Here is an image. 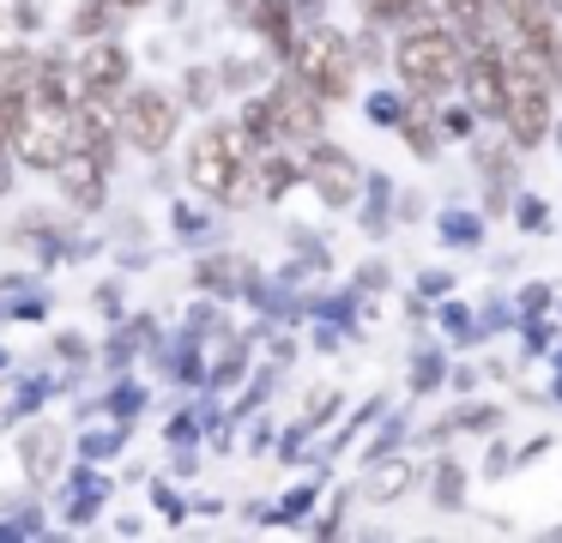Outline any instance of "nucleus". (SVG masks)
I'll return each instance as SVG.
<instances>
[{"instance_id": "obj_7", "label": "nucleus", "mask_w": 562, "mask_h": 543, "mask_svg": "<svg viewBox=\"0 0 562 543\" xmlns=\"http://www.w3.org/2000/svg\"><path fill=\"white\" fill-rule=\"evenodd\" d=\"M502 115H508V133L514 145H544L550 139V91L532 79H520V72L508 67V103H502Z\"/></svg>"}, {"instance_id": "obj_11", "label": "nucleus", "mask_w": 562, "mask_h": 543, "mask_svg": "<svg viewBox=\"0 0 562 543\" xmlns=\"http://www.w3.org/2000/svg\"><path fill=\"white\" fill-rule=\"evenodd\" d=\"M127 84V55L110 43V36H98V48H91L86 60H79V91H122Z\"/></svg>"}, {"instance_id": "obj_18", "label": "nucleus", "mask_w": 562, "mask_h": 543, "mask_svg": "<svg viewBox=\"0 0 562 543\" xmlns=\"http://www.w3.org/2000/svg\"><path fill=\"white\" fill-rule=\"evenodd\" d=\"M19 121H25V97H19V91H0V151H13Z\"/></svg>"}, {"instance_id": "obj_2", "label": "nucleus", "mask_w": 562, "mask_h": 543, "mask_svg": "<svg viewBox=\"0 0 562 543\" xmlns=\"http://www.w3.org/2000/svg\"><path fill=\"white\" fill-rule=\"evenodd\" d=\"M393 67H400L405 91L412 97H441L460 84V67H465V48L448 24H417V31L400 36L393 48Z\"/></svg>"}, {"instance_id": "obj_4", "label": "nucleus", "mask_w": 562, "mask_h": 543, "mask_svg": "<svg viewBox=\"0 0 562 543\" xmlns=\"http://www.w3.org/2000/svg\"><path fill=\"white\" fill-rule=\"evenodd\" d=\"M67 145H74V103L43 97L37 109H25V121L13 133V151L25 157V169H55L67 157Z\"/></svg>"}, {"instance_id": "obj_13", "label": "nucleus", "mask_w": 562, "mask_h": 543, "mask_svg": "<svg viewBox=\"0 0 562 543\" xmlns=\"http://www.w3.org/2000/svg\"><path fill=\"white\" fill-rule=\"evenodd\" d=\"M255 31L267 36V43L291 48V36H296V7H291V0H255Z\"/></svg>"}, {"instance_id": "obj_21", "label": "nucleus", "mask_w": 562, "mask_h": 543, "mask_svg": "<svg viewBox=\"0 0 562 543\" xmlns=\"http://www.w3.org/2000/svg\"><path fill=\"white\" fill-rule=\"evenodd\" d=\"M13 188V169H7V151H0V193Z\"/></svg>"}, {"instance_id": "obj_19", "label": "nucleus", "mask_w": 562, "mask_h": 543, "mask_svg": "<svg viewBox=\"0 0 562 543\" xmlns=\"http://www.w3.org/2000/svg\"><path fill=\"white\" fill-rule=\"evenodd\" d=\"M369 115H375L381 127H400V121H405V103H400V97L381 91V97H369Z\"/></svg>"}, {"instance_id": "obj_8", "label": "nucleus", "mask_w": 562, "mask_h": 543, "mask_svg": "<svg viewBox=\"0 0 562 543\" xmlns=\"http://www.w3.org/2000/svg\"><path fill=\"white\" fill-rule=\"evenodd\" d=\"M460 84H465V109L472 115H502V103H508V60L490 43H477V55L460 67Z\"/></svg>"}, {"instance_id": "obj_9", "label": "nucleus", "mask_w": 562, "mask_h": 543, "mask_svg": "<svg viewBox=\"0 0 562 543\" xmlns=\"http://www.w3.org/2000/svg\"><path fill=\"white\" fill-rule=\"evenodd\" d=\"M55 181H61V188L74 193V205H86V212L103 205V163L91 151H79V145H67V157L55 163Z\"/></svg>"}, {"instance_id": "obj_20", "label": "nucleus", "mask_w": 562, "mask_h": 543, "mask_svg": "<svg viewBox=\"0 0 562 543\" xmlns=\"http://www.w3.org/2000/svg\"><path fill=\"white\" fill-rule=\"evenodd\" d=\"M441 133H448V139H465V133H472V109H448V115H441Z\"/></svg>"}, {"instance_id": "obj_5", "label": "nucleus", "mask_w": 562, "mask_h": 543, "mask_svg": "<svg viewBox=\"0 0 562 543\" xmlns=\"http://www.w3.org/2000/svg\"><path fill=\"white\" fill-rule=\"evenodd\" d=\"M122 139L134 145V151H146V157H158L164 145L176 139V103L164 91H134L127 97V109H122Z\"/></svg>"}, {"instance_id": "obj_14", "label": "nucleus", "mask_w": 562, "mask_h": 543, "mask_svg": "<svg viewBox=\"0 0 562 543\" xmlns=\"http://www.w3.org/2000/svg\"><path fill=\"white\" fill-rule=\"evenodd\" d=\"M441 7V19H448V31L453 36H484V12H490V0H436Z\"/></svg>"}, {"instance_id": "obj_10", "label": "nucleus", "mask_w": 562, "mask_h": 543, "mask_svg": "<svg viewBox=\"0 0 562 543\" xmlns=\"http://www.w3.org/2000/svg\"><path fill=\"white\" fill-rule=\"evenodd\" d=\"M303 176H315V188L327 193V205H345L357 193V163L345 151H333V145H315V157H308Z\"/></svg>"}, {"instance_id": "obj_17", "label": "nucleus", "mask_w": 562, "mask_h": 543, "mask_svg": "<svg viewBox=\"0 0 562 543\" xmlns=\"http://www.w3.org/2000/svg\"><path fill=\"white\" fill-rule=\"evenodd\" d=\"M115 0H79V12H74V36H110L115 31Z\"/></svg>"}, {"instance_id": "obj_12", "label": "nucleus", "mask_w": 562, "mask_h": 543, "mask_svg": "<svg viewBox=\"0 0 562 543\" xmlns=\"http://www.w3.org/2000/svg\"><path fill=\"white\" fill-rule=\"evenodd\" d=\"M496 7H502V19L514 24L520 43H550V36H557V7H550V0H496Z\"/></svg>"}, {"instance_id": "obj_1", "label": "nucleus", "mask_w": 562, "mask_h": 543, "mask_svg": "<svg viewBox=\"0 0 562 543\" xmlns=\"http://www.w3.org/2000/svg\"><path fill=\"white\" fill-rule=\"evenodd\" d=\"M188 181L200 193H212L218 205H243L255 193V139L243 133V121H212V127L194 133Z\"/></svg>"}, {"instance_id": "obj_6", "label": "nucleus", "mask_w": 562, "mask_h": 543, "mask_svg": "<svg viewBox=\"0 0 562 543\" xmlns=\"http://www.w3.org/2000/svg\"><path fill=\"white\" fill-rule=\"evenodd\" d=\"M267 115H272V133L279 145H303V139H321V97L296 79H279L267 91Z\"/></svg>"}, {"instance_id": "obj_3", "label": "nucleus", "mask_w": 562, "mask_h": 543, "mask_svg": "<svg viewBox=\"0 0 562 543\" xmlns=\"http://www.w3.org/2000/svg\"><path fill=\"white\" fill-rule=\"evenodd\" d=\"M284 60H291V79L308 84L315 97H327V103H333V97H351L357 91V79H351L357 60H351V48H345V36L327 31V24H315V19L291 36Z\"/></svg>"}, {"instance_id": "obj_16", "label": "nucleus", "mask_w": 562, "mask_h": 543, "mask_svg": "<svg viewBox=\"0 0 562 543\" xmlns=\"http://www.w3.org/2000/svg\"><path fill=\"white\" fill-rule=\"evenodd\" d=\"M357 12H363V24H375V31H387V24H405L424 12V0H357Z\"/></svg>"}, {"instance_id": "obj_15", "label": "nucleus", "mask_w": 562, "mask_h": 543, "mask_svg": "<svg viewBox=\"0 0 562 543\" xmlns=\"http://www.w3.org/2000/svg\"><path fill=\"white\" fill-rule=\"evenodd\" d=\"M255 169H260V176H255V193H260V200H279V193L291 188L296 176H303L291 157H255Z\"/></svg>"}, {"instance_id": "obj_22", "label": "nucleus", "mask_w": 562, "mask_h": 543, "mask_svg": "<svg viewBox=\"0 0 562 543\" xmlns=\"http://www.w3.org/2000/svg\"><path fill=\"white\" fill-rule=\"evenodd\" d=\"M115 7H122V12H146L151 0H115Z\"/></svg>"}]
</instances>
